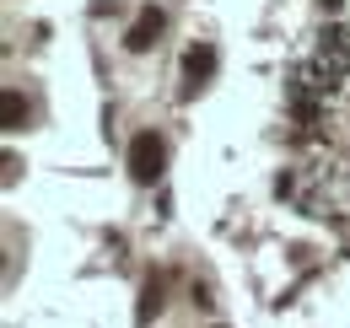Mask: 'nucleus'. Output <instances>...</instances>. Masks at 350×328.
<instances>
[{
	"instance_id": "7ed1b4c3",
	"label": "nucleus",
	"mask_w": 350,
	"mask_h": 328,
	"mask_svg": "<svg viewBox=\"0 0 350 328\" xmlns=\"http://www.w3.org/2000/svg\"><path fill=\"white\" fill-rule=\"evenodd\" d=\"M211 76H216V49H211V43H194V49L183 54V81H189V92H200Z\"/></svg>"
},
{
	"instance_id": "f03ea898",
	"label": "nucleus",
	"mask_w": 350,
	"mask_h": 328,
	"mask_svg": "<svg viewBox=\"0 0 350 328\" xmlns=\"http://www.w3.org/2000/svg\"><path fill=\"white\" fill-rule=\"evenodd\" d=\"M162 33H167V16H162L157 5H146V11L130 22V33H124V49H130V54H146V49L162 43Z\"/></svg>"
},
{
	"instance_id": "39448f33",
	"label": "nucleus",
	"mask_w": 350,
	"mask_h": 328,
	"mask_svg": "<svg viewBox=\"0 0 350 328\" xmlns=\"http://www.w3.org/2000/svg\"><path fill=\"white\" fill-rule=\"evenodd\" d=\"M0 119H5V129H11V135H16V129H27V97H22L16 86L5 92V102H0Z\"/></svg>"
},
{
	"instance_id": "20e7f679",
	"label": "nucleus",
	"mask_w": 350,
	"mask_h": 328,
	"mask_svg": "<svg viewBox=\"0 0 350 328\" xmlns=\"http://www.w3.org/2000/svg\"><path fill=\"white\" fill-rule=\"evenodd\" d=\"M157 312H162V275L151 269V275L140 280V301H135V323L146 328L151 318H157Z\"/></svg>"
},
{
	"instance_id": "f257e3e1",
	"label": "nucleus",
	"mask_w": 350,
	"mask_h": 328,
	"mask_svg": "<svg viewBox=\"0 0 350 328\" xmlns=\"http://www.w3.org/2000/svg\"><path fill=\"white\" fill-rule=\"evenodd\" d=\"M124 162H130L135 183H157V178L167 172V140H162L157 129H140L130 140V156H124Z\"/></svg>"
}]
</instances>
